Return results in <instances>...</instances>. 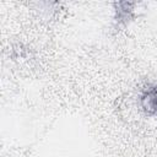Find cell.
<instances>
[{"label": "cell", "instance_id": "1", "mask_svg": "<svg viewBox=\"0 0 157 157\" xmlns=\"http://www.w3.org/2000/svg\"><path fill=\"white\" fill-rule=\"evenodd\" d=\"M148 99L151 101V103H152V107L157 109V91H155V93L152 94V97H151V98H148Z\"/></svg>", "mask_w": 157, "mask_h": 157}]
</instances>
